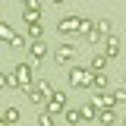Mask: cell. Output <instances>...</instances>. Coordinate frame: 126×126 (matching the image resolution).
Here are the masks:
<instances>
[{
  "label": "cell",
  "instance_id": "cell-1",
  "mask_svg": "<svg viewBox=\"0 0 126 126\" xmlns=\"http://www.w3.org/2000/svg\"><path fill=\"white\" fill-rule=\"evenodd\" d=\"M13 79H16V88L29 92L32 82H35V69H32V63H19V66L13 69Z\"/></svg>",
  "mask_w": 126,
  "mask_h": 126
},
{
  "label": "cell",
  "instance_id": "cell-2",
  "mask_svg": "<svg viewBox=\"0 0 126 126\" xmlns=\"http://www.w3.org/2000/svg\"><path fill=\"white\" fill-rule=\"evenodd\" d=\"M92 66H73V69H69V85H73V88H88V85H92Z\"/></svg>",
  "mask_w": 126,
  "mask_h": 126
},
{
  "label": "cell",
  "instance_id": "cell-3",
  "mask_svg": "<svg viewBox=\"0 0 126 126\" xmlns=\"http://www.w3.org/2000/svg\"><path fill=\"white\" fill-rule=\"evenodd\" d=\"M50 82H38V85H32L29 88V101L32 104H47V98H50Z\"/></svg>",
  "mask_w": 126,
  "mask_h": 126
},
{
  "label": "cell",
  "instance_id": "cell-4",
  "mask_svg": "<svg viewBox=\"0 0 126 126\" xmlns=\"http://www.w3.org/2000/svg\"><path fill=\"white\" fill-rule=\"evenodd\" d=\"M79 35L85 38V41H101V32H98V19H82V25H79Z\"/></svg>",
  "mask_w": 126,
  "mask_h": 126
},
{
  "label": "cell",
  "instance_id": "cell-5",
  "mask_svg": "<svg viewBox=\"0 0 126 126\" xmlns=\"http://www.w3.org/2000/svg\"><path fill=\"white\" fill-rule=\"evenodd\" d=\"M47 110H50V113H63V110H66V94L60 92V88H54V92H50V98H47V104H44Z\"/></svg>",
  "mask_w": 126,
  "mask_h": 126
},
{
  "label": "cell",
  "instance_id": "cell-6",
  "mask_svg": "<svg viewBox=\"0 0 126 126\" xmlns=\"http://www.w3.org/2000/svg\"><path fill=\"white\" fill-rule=\"evenodd\" d=\"M79 25H82L79 16H63L60 22H57V32H60V35H73V32H76L79 35Z\"/></svg>",
  "mask_w": 126,
  "mask_h": 126
},
{
  "label": "cell",
  "instance_id": "cell-7",
  "mask_svg": "<svg viewBox=\"0 0 126 126\" xmlns=\"http://www.w3.org/2000/svg\"><path fill=\"white\" fill-rule=\"evenodd\" d=\"M0 38H3L6 44H13V47H25V38H19V35H16L6 22H0Z\"/></svg>",
  "mask_w": 126,
  "mask_h": 126
},
{
  "label": "cell",
  "instance_id": "cell-8",
  "mask_svg": "<svg viewBox=\"0 0 126 126\" xmlns=\"http://www.w3.org/2000/svg\"><path fill=\"white\" fill-rule=\"evenodd\" d=\"M54 57H57V63H73V57H76V47L69 44V41H63V44L54 50Z\"/></svg>",
  "mask_w": 126,
  "mask_h": 126
},
{
  "label": "cell",
  "instance_id": "cell-9",
  "mask_svg": "<svg viewBox=\"0 0 126 126\" xmlns=\"http://www.w3.org/2000/svg\"><path fill=\"white\" fill-rule=\"evenodd\" d=\"M92 101L98 104V110H101V107H113V104H117V98H113V92H98V94L92 98Z\"/></svg>",
  "mask_w": 126,
  "mask_h": 126
},
{
  "label": "cell",
  "instance_id": "cell-10",
  "mask_svg": "<svg viewBox=\"0 0 126 126\" xmlns=\"http://www.w3.org/2000/svg\"><path fill=\"white\" fill-rule=\"evenodd\" d=\"M29 54L35 57V60H44V57H47V44L41 41V38H35V41L29 44Z\"/></svg>",
  "mask_w": 126,
  "mask_h": 126
},
{
  "label": "cell",
  "instance_id": "cell-11",
  "mask_svg": "<svg viewBox=\"0 0 126 126\" xmlns=\"http://www.w3.org/2000/svg\"><path fill=\"white\" fill-rule=\"evenodd\" d=\"M104 54H107V60L120 57V54H123V50H120V41H117V38H107V44H104Z\"/></svg>",
  "mask_w": 126,
  "mask_h": 126
},
{
  "label": "cell",
  "instance_id": "cell-12",
  "mask_svg": "<svg viewBox=\"0 0 126 126\" xmlns=\"http://www.w3.org/2000/svg\"><path fill=\"white\" fill-rule=\"evenodd\" d=\"M104 66H107V54L101 50V54L92 57V73H104Z\"/></svg>",
  "mask_w": 126,
  "mask_h": 126
},
{
  "label": "cell",
  "instance_id": "cell-13",
  "mask_svg": "<svg viewBox=\"0 0 126 126\" xmlns=\"http://www.w3.org/2000/svg\"><path fill=\"white\" fill-rule=\"evenodd\" d=\"M22 19H25V25H38V22H41V10H29V6H25V10H22Z\"/></svg>",
  "mask_w": 126,
  "mask_h": 126
},
{
  "label": "cell",
  "instance_id": "cell-14",
  "mask_svg": "<svg viewBox=\"0 0 126 126\" xmlns=\"http://www.w3.org/2000/svg\"><path fill=\"white\" fill-rule=\"evenodd\" d=\"M63 117H66V123H82V107H66Z\"/></svg>",
  "mask_w": 126,
  "mask_h": 126
},
{
  "label": "cell",
  "instance_id": "cell-15",
  "mask_svg": "<svg viewBox=\"0 0 126 126\" xmlns=\"http://www.w3.org/2000/svg\"><path fill=\"white\" fill-rule=\"evenodd\" d=\"M82 120H98V104H94V101L82 104Z\"/></svg>",
  "mask_w": 126,
  "mask_h": 126
},
{
  "label": "cell",
  "instance_id": "cell-16",
  "mask_svg": "<svg viewBox=\"0 0 126 126\" xmlns=\"http://www.w3.org/2000/svg\"><path fill=\"white\" fill-rule=\"evenodd\" d=\"M92 88L104 92V88H107V76H104V73H94V76H92Z\"/></svg>",
  "mask_w": 126,
  "mask_h": 126
},
{
  "label": "cell",
  "instance_id": "cell-17",
  "mask_svg": "<svg viewBox=\"0 0 126 126\" xmlns=\"http://www.w3.org/2000/svg\"><path fill=\"white\" fill-rule=\"evenodd\" d=\"M19 117H22L19 107H6V110H3V120H6V123H19Z\"/></svg>",
  "mask_w": 126,
  "mask_h": 126
},
{
  "label": "cell",
  "instance_id": "cell-18",
  "mask_svg": "<svg viewBox=\"0 0 126 126\" xmlns=\"http://www.w3.org/2000/svg\"><path fill=\"white\" fill-rule=\"evenodd\" d=\"M98 120H101V123H113V120H117V117H113V107H101L98 110Z\"/></svg>",
  "mask_w": 126,
  "mask_h": 126
},
{
  "label": "cell",
  "instance_id": "cell-19",
  "mask_svg": "<svg viewBox=\"0 0 126 126\" xmlns=\"http://www.w3.org/2000/svg\"><path fill=\"white\" fill-rule=\"evenodd\" d=\"M98 32H101V35H110V32H113V22H110V19H98Z\"/></svg>",
  "mask_w": 126,
  "mask_h": 126
},
{
  "label": "cell",
  "instance_id": "cell-20",
  "mask_svg": "<svg viewBox=\"0 0 126 126\" xmlns=\"http://www.w3.org/2000/svg\"><path fill=\"white\" fill-rule=\"evenodd\" d=\"M41 35H44V25H41V22H38V25H29V38H32V41L41 38Z\"/></svg>",
  "mask_w": 126,
  "mask_h": 126
},
{
  "label": "cell",
  "instance_id": "cell-21",
  "mask_svg": "<svg viewBox=\"0 0 126 126\" xmlns=\"http://www.w3.org/2000/svg\"><path fill=\"white\" fill-rule=\"evenodd\" d=\"M38 123H41V126H54V113H50V110H44V113L38 117Z\"/></svg>",
  "mask_w": 126,
  "mask_h": 126
},
{
  "label": "cell",
  "instance_id": "cell-22",
  "mask_svg": "<svg viewBox=\"0 0 126 126\" xmlns=\"http://www.w3.org/2000/svg\"><path fill=\"white\" fill-rule=\"evenodd\" d=\"M113 98H117V104H126V85H123V88H117Z\"/></svg>",
  "mask_w": 126,
  "mask_h": 126
},
{
  "label": "cell",
  "instance_id": "cell-23",
  "mask_svg": "<svg viewBox=\"0 0 126 126\" xmlns=\"http://www.w3.org/2000/svg\"><path fill=\"white\" fill-rule=\"evenodd\" d=\"M22 3H25L29 10H38V0H22Z\"/></svg>",
  "mask_w": 126,
  "mask_h": 126
},
{
  "label": "cell",
  "instance_id": "cell-24",
  "mask_svg": "<svg viewBox=\"0 0 126 126\" xmlns=\"http://www.w3.org/2000/svg\"><path fill=\"white\" fill-rule=\"evenodd\" d=\"M50 3H66V0H50Z\"/></svg>",
  "mask_w": 126,
  "mask_h": 126
},
{
  "label": "cell",
  "instance_id": "cell-25",
  "mask_svg": "<svg viewBox=\"0 0 126 126\" xmlns=\"http://www.w3.org/2000/svg\"><path fill=\"white\" fill-rule=\"evenodd\" d=\"M123 85H126V69H123Z\"/></svg>",
  "mask_w": 126,
  "mask_h": 126
},
{
  "label": "cell",
  "instance_id": "cell-26",
  "mask_svg": "<svg viewBox=\"0 0 126 126\" xmlns=\"http://www.w3.org/2000/svg\"><path fill=\"white\" fill-rule=\"evenodd\" d=\"M123 123H126V120H123Z\"/></svg>",
  "mask_w": 126,
  "mask_h": 126
}]
</instances>
